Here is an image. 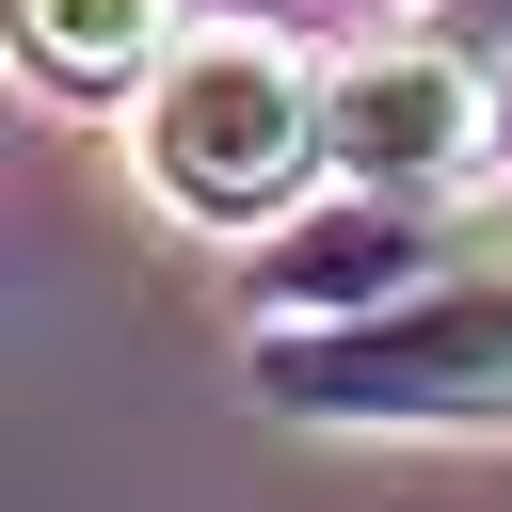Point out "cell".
<instances>
[{
	"mask_svg": "<svg viewBox=\"0 0 512 512\" xmlns=\"http://www.w3.org/2000/svg\"><path fill=\"white\" fill-rule=\"evenodd\" d=\"M256 400H272V416H320V432H448V416H512V240L448 256L416 304L272 320V336H256Z\"/></svg>",
	"mask_w": 512,
	"mask_h": 512,
	"instance_id": "obj_1",
	"label": "cell"
},
{
	"mask_svg": "<svg viewBox=\"0 0 512 512\" xmlns=\"http://www.w3.org/2000/svg\"><path fill=\"white\" fill-rule=\"evenodd\" d=\"M320 160H336V128H320V64L288 32H192L144 80V176L192 224H272Z\"/></svg>",
	"mask_w": 512,
	"mask_h": 512,
	"instance_id": "obj_2",
	"label": "cell"
},
{
	"mask_svg": "<svg viewBox=\"0 0 512 512\" xmlns=\"http://www.w3.org/2000/svg\"><path fill=\"white\" fill-rule=\"evenodd\" d=\"M320 128H336L352 192H448V176H480V144H496V80H480V48H448V32H368V48L320 64Z\"/></svg>",
	"mask_w": 512,
	"mask_h": 512,
	"instance_id": "obj_3",
	"label": "cell"
},
{
	"mask_svg": "<svg viewBox=\"0 0 512 512\" xmlns=\"http://www.w3.org/2000/svg\"><path fill=\"white\" fill-rule=\"evenodd\" d=\"M448 256H464V240H432V224H416V192H352V208L288 224L256 288H272V320H368V304H416Z\"/></svg>",
	"mask_w": 512,
	"mask_h": 512,
	"instance_id": "obj_4",
	"label": "cell"
},
{
	"mask_svg": "<svg viewBox=\"0 0 512 512\" xmlns=\"http://www.w3.org/2000/svg\"><path fill=\"white\" fill-rule=\"evenodd\" d=\"M16 48L48 96H112V80L176 64V0H16Z\"/></svg>",
	"mask_w": 512,
	"mask_h": 512,
	"instance_id": "obj_5",
	"label": "cell"
},
{
	"mask_svg": "<svg viewBox=\"0 0 512 512\" xmlns=\"http://www.w3.org/2000/svg\"><path fill=\"white\" fill-rule=\"evenodd\" d=\"M432 32L448 48H512V0H432Z\"/></svg>",
	"mask_w": 512,
	"mask_h": 512,
	"instance_id": "obj_6",
	"label": "cell"
}]
</instances>
